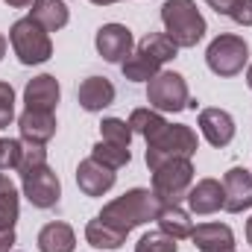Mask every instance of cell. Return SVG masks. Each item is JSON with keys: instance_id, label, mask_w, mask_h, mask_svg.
<instances>
[{"instance_id": "obj_8", "label": "cell", "mask_w": 252, "mask_h": 252, "mask_svg": "<svg viewBox=\"0 0 252 252\" xmlns=\"http://www.w3.org/2000/svg\"><path fill=\"white\" fill-rule=\"evenodd\" d=\"M21 190L35 208H53L59 202V196H62V182L50 170V164H44V167L21 176Z\"/></svg>"}, {"instance_id": "obj_29", "label": "cell", "mask_w": 252, "mask_h": 252, "mask_svg": "<svg viewBox=\"0 0 252 252\" xmlns=\"http://www.w3.org/2000/svg\"><path fill=\"white\" fill-rule=\"evenodd\" d=\"M135 252H179V241H173L170 235H164L161 229H156V232H147L135 244Z\"/></svg>"}, {"instance_id": "obj_23", "label": "cell", "mask_w": 252, "mask_h": 252, "mask_svg": "<svg viewBox=\"0 0 252 252\" xmlns=\"http://www.w3.org/2000/svg\"><path fill=\"white\" fill-rule=\"evenodd\" d=\"M129 129H132V135H141L144 141H150V138H156L164 126H167V121H164V115L161 112H156V109H132V115H129Z\"/></svg>"}, {"instance_id": "obj_32", "label": "cell", "mask_w": 252, "mask_h": 252, "mask_svg": "<svg viewBox=\"0 0 252 252\" xmlns=\"http://www.w3.org/2000/svg\"><path fill=\"white\" fill-rule=\"evenodd\" d=\"M229 18H232L238 27H252V0H238L235 9L229 12Z\"/></svg>"}, {"instance_id": "obj_20", "label": "cell", "mask_w": 252, "mask_h": 252, "mask_svg": "<svg viewBox=\"0 0 252 252\" xmlns=\"http://www.w3.org/2000/svg\"><path fill=\"white\" fill-rule=\"evenodd\" d=\"M158 229L164 235H170L173 241H185L193 235V220H190V211H185L182 205H161L158 217H156Z\"/></svg>"}, {"instance_id": "obj_40", "label": "cell", "mask_w": 252, "mask_h": 252, "mask_svg": "<svg viewBox=\"0 0 252 252\" xmlns=\"http://www.w3.org/2000/svg\"><path fill=\"white\" fill-rule=\"evenodd\" d=\"M9 252H21V250H9Z\"/></svg>"}, {"instance_id": "obj_13", "label": "cell", "mask_w": 252, "mask_h": 252, "mask_svg": "<svg viewBox=\"0 0 252 252\" xmlns=\"http://www.w3.org/2000/svg\"><path fill=\"white\" fill-rule=\"evenodd\" d=\"M62 100V88L59 79L53 73H38L24 85V103L27 109H38V112H56Z\"/></svg>"}, {"instance_id": "obj_15", "label": "cell", "mask_w": 252, "mask_h": 252, "mask_svg": "<svg viewBox=\"0 0 252 252\" xmlns=\"http://www.w3.org/2000/svg\"><path fill=\"white\" fill-rule=\"evenodd\" d=\"M115 97H118V91H115V85H112L106 76H88V79H82L79 88H76L79 106H82L85 112H91V115L109 109V106L115 103Z\"/></svg>"}, {"instance_id": "obj_37", "label": "cell", "mask_w": 252, "mask_h": 252, "mask_svg": "<svg viewBox=\"0 0 252 252\" xmlns=\"http://www.w3.org/2000/svg\"><path fill=\"white\" fill-rule=\"evenodd\" d=\"M3 56H6V35L0 32V59H3Z\"/></svg>"}, {"instance_id": "obj_14", "label": "cell", "mask_w": 252, "mask_h": 252, "mask_svg": "<svg viewBox=\"0 0 252 252\" xmlns=\"http://www.w3.org/2000/svg\"><path fill=\"white\" fill-rule=\"evenodd\" d=\"M115 182H118V173L109 170V167H103L91 156L76 164V185H79V190L85 196H103V193H109V190L115 188Z\"/></svg>"}, {"instance_id": "obj_21", "label": "cell", "mask_w": 252, "mask_h": 252, "mask_svg": "<svg viewBox=\"0 0 252 252\" xmlns=\"http://www.w3.org/2000/svg\"><path fill=\"white\" fill-rule=\"evenodd\" d=\"M85 241L100 252L121 250L126 244V232H121V229L112 226V223H106L103 217H94V220H88V226H85Z\"/></svg>"}, {"instance_id": "obj_38", "label": "cell", "mask_w": 252, "mask_h": 252, "mask_svg": "<svg viewBox=\"0 0 252 252\" xmlns=\"http://www.w3.org/2000/svg\"><path fill=\"white\" fill-rule=\"evenodd\" d=\"M247 241H250V247H252V217L247 220Z\"/></svg>"}, {"instance_id": "obj_2", "label": "cell", "mask_w": 252, "mask_h": 252, "mask_svg": "<svg viewBox=\"0 0 252 252\" xmlns=\"http://www.w3.org/2000/svg\"><path fill=\"white\" fill-rule=\"evenodd\" d=\"M161 24L179 50L196 47L208 30L202 12L196 9V0H164L161 3Z\"/></svg>"}, {"instance_id": "obj_22", "label": "cell", "mask_w": 252, "mask_h": 252, "mask_svg": "<svg viewBox=\"0 0 252 252\" xmlns=\"http://www.w3.org/2000/svg\"><path fill=\"white\" fill-rule=\"evenodd\" d=\"M158 70H161V64L156 62L153 56H147L144 50H138V47L121 62V73L129 82H150Z\"/></svg>"}, {"instance_id": "obj_9", "label": "cell", "mask_w": 252, "mask_h": 252, "mask_svg": "<svg viewBox=\"0 0 252 252\" xmlns=\"http://www.w3.org/2000/svg\"><path fill=\"white\" fill-rule=\"evenodd\" d=\"M94 47L97 53L112 64H121L135 50V38H132V30L126 24H103L94 35Z\"/></svg>"}, {"instance_id": "obj_33", "label": "cell", "mask_w": 252, "mask_h": 252, "mask_svg": "<svg viewBox=\"0 0 252 252\" xmlns=\"http://www.w3.org/2000/svg\"><path fill=\"white\" fill-rule=\"evenodd\" d=\"M15 247V226H0V252H9Z\"/></svg>"}, {"instance_id": "obj_24", "label": "cell", "mask_w": 252, "mask_h": 252, "mask_svg": "<svg viewBox=\"0 0 252 252\" xmlns=\"http://www.w3.org/2000/svg\"><path fill=\"white\" fill-rule=\"evenodd\" d=\"M135 47H138V50H144L147 56H153L158 64L176 59V53H179V47L173 44V38H170L167 32H150V35H144Z\"/></svg>"}, {"instance_id": "obj_6", "label": "cell", "mask_w": 252, "mask_h": 252, "mask_svg": "<svg viewBox=\"0 0 252 252\" xmlns=\"http://www.w3.org/2000/svg\"><path fill=\"white\" fill-rule=\"evenodd\" d=\"M150 173H153V193L158 196L161 205H179L193 185V161L190 158L164 161L161 167H156Z\"/></svg>"}, {"instance_id": "obj_12", "label": "cell", "mask_w": 252, "mask_h": 252, "mask_svg": "<svg viewBox=\"0 0 252 252\" xmlns=\"http://www.w3.org/2000/svg\"><path fill=\"white\" fill-rule=\"evenodd\" d=\"M196 126L211 147H229L235 141V132H238L235 118L226 109H202L196 118Z\"/></svg>"}, {"instance_id": "obj_28", "label": "cell", "mask_w": 252, "mask_h": 252, "mask_svg": "<svg viewBox=\"0 0 252 252\" xmlns=\"http://www.w3.org/2000/svg\"><path fill=\"white\" fill-rule=\"evenodd\" d=\"M100 141H112L118 147H129L132 144V129L124 118H103L100 124Z\"/></svg>"}, {"instance_id": "obj_7", "label": "cell", "mask_w": 252, "mask_h": 252, "mask_svg": "<svg viewBox=\"0 0 252 252\" xmlns=\"http://www.w3.org/2000/svg\"><path fill=\"white\" fill-rule=\"evenodd\" d=\"M147 103L156 112H182L190 103L188 82L182 73L176 70H158L150 82H147Z\"/></svg>"}, {"instance_id": "obj_17", "label": "cell", "mask_w": 252, "mask_h": 252, "mask_svg": "<svg viewBox=\"0 0 252 252\" xmlns=\"http://www.w3.org/2000/svg\"><path fill=\"white\" fill-rule=\"evenodd\" d=\"M190 241L199 252H235V232L226 223H199Z\"/></svg>"}, {"instance_id": "obj_30", "label": "cell", "mask_w": 252, "mask_h": 252, "mask_svg": "<svg viewBox=\"0 0 252 252\" xmlns=\"http://www.w3.org/2000/svg\"><path fill=\"white\" fill-rule=\"evenodd\" d=\"M18 158H21V141L18 138H0V173L18 170Z\"/></svg>"}, {"instance_id": "obj_1", "label": "cell", "mask_w": 252, "mask_h": 252, "mask_svg": "<svg viewBox=\"0 0 252 252\" xmlns=\"http://www.w3.org/2000/svg\"><path fill=\"white\" fill-rule=\"evenodd\" d=\"M158 211H161V202H158V196L153 193V188H132V190H126L124 196L106 202L97 217H103L106 223L118 226L121 232L129 235L132 229H138V226L156 220Z\"/></svg>"}, {"instance_id": "obj_5", "label": "cell", "mask_w": 252, "mask_h": 252, "mask_svg": "<svg viewBox=\"0 0 252 252\" xmlns=\"http://www.w3.org/2000/svg\"><path fill=\"white\" fill-rule=\"evenodd\" d=\"M205 64L214 76H238L250 64V44L244 35L223 32L217 35L208 50H205Z\"/></svg>"}, {"instance_id": "obj_27", "label": "cell", "mask_w": 252, "mask_h": 252, "mask_svg": "<svg viewBox=\"0 0 252 252\" xmlns=\"http://www.w3.org/2000/svg\"><path fill=\"white\" fill-rule=\"evenodd\" d=\"M47 164V150L44 144H30V141H21V158H18V173L27 176L38 167Z\"/></svg>"}, {"instance_id": "obj_16", "label": "cell", "mask_w": 252, "mask_h": 252, "mask_svg": "<svg viewBox=\"0 0 252 252\" xmlns=\"http://www.w3.org/2000/svg\"><path fill=\"white\" fill-rule=\"evenodd\" d=\"M56 115L53 112H38V109H24L18 115V129H21V141L30 144H47L56 135Z\"/></svg>"}, {"instance_id": "obj_36", "label": "cell", "mask_w": 252, "mask_h": 252, "mask_svg": "<svg viewBox=\"0 0 252 252\" xmlns=\"http://www.w3.org/2000/svg\"><path fill=\"white\" fill-rule=\"evenodd\" d=\"M88 3H94V6H112V3H121V0H88Z\"/></svg>"}, {"instance_id": "obj_34", "label": "cell", "mask_w": 252, "mask_h": 252, "mask_svg": "<svg viewBox=\"0 0 252 252\" xmlns=\"http://www.w3.org/2000/svg\"><path fill=\"white\" fill-rule=\"evenodd\" d=\"M205 3H208L217 15H226V18H229V12L235 9V3H238V0H205Z\"/></svg>"}, {"instance_id": "obj_19", "label": "cell", "mask_w": 252, "mask_h": 252, "mask_svg": "<svg viewBox=\"0 0 252 252\" xmlns=\"http://www.w3.org/2000/svg\"><path fill=\"white\" fill-rule=\"evenodd\" d=\"M30 18L38 21L47 32H59V30L67 27V21H70V9H67L64 0H32Z\"/></svg>"}, {"instance_id": "obj_18", "label": "cell", "mask_w": 252, "mask_h": 252, "mask_svg": "<svg viewBox=\"0 0 252 252\" xmlns=\"http://www.w3.org/2000/svg\"><path fill=\"white\" fill-rule=\"evenodd\" d=\"M76 250V232L62 223V220H53V223H44L41 232H38V252H73Z\"/></svg>"}, {"instance_id": "obj_10", "label": "cell", "mask_w": 252, "mask_h": 252, "mask_svg": "<svg viewBox=\"0 0 252 252\" xmlns=\"http://www.w3.org/2000/svg\"><path fill=\"white\" fill-rule=\"evenodd\" d=\"M223 193H226L223 211L241 214V211L252 208V170H247V167L226 170V176H223Z\"/></svg>"}, {"instance_id": "obj_39", "label": "cell", "mask_w": 252, "mask_h": 252, "mask_svg": "<svg viewBox=\"0 0 252 252\" xmlns=\"http://www.w3.org/2000/svg\"><path fill=\"white\" fill-rule=\"evenodd\" d=\"M247 85H250V91H252V64H247Z\"/></svg>"}, {"instance_id": "obj_31", "label": "cell", "mask_w": 252, "mask_h": 252, "mask_svg": "<svg viewBox=\"0 0 252 252\" xmlns=\"http://www.w3.org/2000/svg\"><path fill=\"white\" fill-rule=\"evenodd\" d=\"M15 121V88L9 82H0V129Z\"/></svg>"}, {"instance_id": "obj_35", "label": "cell", "mask_w": 252, "mask_h": 252, "mask_svg": "<svg viewBox=\"0 0 252 252\" xmlns=\"http://www.w3.org/2000/svg\"><path fill=\"white\" fill-rule=\"evenodd\" d=\"M6 6H12V9H27V6H32V0H3Z\"/></svg>"}, {"instance_id": "obj_25", "label": "cell", "mask_w": 252, "mask_h": 252, "mask_svg": "<svg viewBox=\"0 0 252 252\" xmlns=\"http://www.w3.org/2000/svg\"><path fill=\"white\" fill-rule=\"evenodd\" d=\"M91 158L118 173L121 167H126V164L132 161V153H129V147H118V144H112V141H97V144L91 147Z\"/></svg>"}, {"instance_id": "obj_3", "label": "cell", "mask_w": 252, "mask_h": 252, "mask_svg": "<svg viewBox=\"0 0 252 252\" xmlns=\"http://www.w3.org/2000/svg\"><path fill=\"white\" fill-rule=\"evenodd\" d=\"M199 150V138L188 124H167L156 138L147 141V153H144V161L150 170L161 167L164 161H173V158H193Z\"/></svg>"}, {"instance_id": "obj_11", "label": "cell", "mask_w": 252, "mask_h": 252, "mask_svg": "<svg viewBox=\"0 0 252 252\" xmlns=\"http://www.w3.org/2000/svg\"><path fill=\"white\" fill-rule=\"evenodd\" d=\"M185 202H188L190 214H199V217L217 214V211L223 208V202H226L223 182H220V179H211V176H205V179L193 182L190 190H188V196H185Z\"/></svg>"}, {"instance_id": "obj_4", "label": "cell", "mask_w": 252, "mask_h": 252, "mask_svg": "<svg viewBox=\"0 0 252 252\" xmlns=\"http://www.w3.org/2000/svg\"><path fill=\"white\" fill-rule=\"evenodd\" d=\"M9 44L18 56V62L32 67V64H44L53 56V41H50V32L32 21L30 15L27 18H18L9 30Z\"/></svg>"}, {"instance_id": "obj_26", "label": "cell", "mask_w": 252, "mask_h": 252, "mask_svg": "<svg viewBox=\"0 0 252 252\" xmlns=\"http://www.w3.org/2000/svg\"><path fill=\"white\" fill-rule=\"evenodd\" d=\"M18 214H21L18 188H15V182L6 173H0V226H15Z\"/></svg>"}]
</instances>
